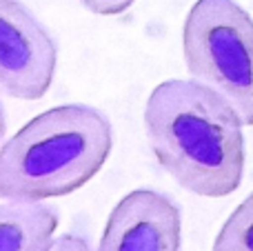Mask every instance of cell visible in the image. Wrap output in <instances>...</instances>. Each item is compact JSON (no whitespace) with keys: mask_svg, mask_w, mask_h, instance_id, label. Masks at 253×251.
<instances>
[{"mask_svg":"<svg viewBox=\"0 0 253 251\" xmlns=\"http://www.w3.org/2000/svg\"><path fill=\"white\" fill-rule=\"evenodd\" d=\"M144 131L160 167L182 189L222 198L245 176V123L222 96L196 80H165L144 105Z\"/></svg>","mask_w":253,"mask_h":251,"instance_id":"1","label":"cell"},{"mask_svg":"<svg viewBox=\"0 0 253 251\" xmlns=\"http://www.w3.org/2000/svg\"><path fill=\"white\" fill-rule=\"evenodd\" d=\"M114 127L91 105L38 114L0 145V198L36 205L84 187L109 160Z\"/></svg>","mask_w":253,"mask_h":251,"instance_id":"2","label":"cell"},{"mask_svg":"<svg viewBox=\"0 0 253 251\" xmlns=\"http://www.w3.org/2000/svg\"><path fill=\"white\" fill-rule=\"evenodd\" d=\"M184 65L253 125V18L236 0H196L182 27Z\"/></svg>","mask_w":253,"mask_h":251,"instance_id":"3","label":"cell"},{"mask_svg":"<svg viewBox=\"0 0 253 251\" xmlns=\"http://www.w3.org/2000/svg\"><path fill=\"white\" fill-rule=\"evenodd\" d=\"M58 67L51 31L22 0H0V87L18 100H40Z\"/></svg>","mask_w":253,"mask_h":251,"instance_id":"4","label":"cell"},{"mask_svg":"<svg viewBox=\"0 0 253 251\" xmlns=\"http://www.w3.org/2000/svg\"><path fill=\"white\" fill-rule=\"evenodd\" d=\"M182 211L156 189H133L107 218L96 251H180Z\"/></svg>","mask_w":253,"mask_h":251,"instance_id":"5","label":"cell"},{"mask_svg":"<svg viewBox=\"0 0 253 251\" xmlns=\"http://www.w3.org/2000/svg\"><path fill=\"white\" fill-rule=\"evenodd\" d=\"M58 222L51 205H0V251H51Z\"/></svg>","mask_w":253,"mask_h":251,"instance_id":"6","label":"cell"},{"mask_svg":"<svg viewBox=\"0 0 253 251\" xmlns=\"http://www.w3.org/2000/svg\"><path fill=\"white\" fill-rule=\"evenodd\" d=\"M211 251H253V191L224 220Z\"/></svg>","mask_w":253,"mask_h":251,"instance_id":"7","label":"cell"},{"mask_svg":"<svg viewBox=\"0 0 253 251\" xmlns=\"http://www.w3.org/2000/svg\"><path fill=\"white\" fill-rule=\"evenodd\" d=\"M80 2L98 16H118V13L126 11L135 0H80Z\"/></svg>","mask_w":253,"mask_h":251,"instance_id":"8","label":"cell"},{"mask_svg":"<svg viewBox=\"0 0 253 251\" xmlns=\"http://www.w3.org/2000/svg\"><path fill=\"white\" fill-rule=\"evenodd\" d=\"M51 251H91V243L84 234L71 231V234H65L58 240H53Z\"/></svg>","mask_w":253,"mask_h":251,"instance_id":"9","label":"cell"},{"mask_svg":"<svg viewBox=\"0 0 253 251\" xmlns=\"http://www.w3.org/2000/svg\"><path fill=\"white\" fill-rule=\"evenodd\" d=\"M4 133H7V116H4V105L0 100V145L4 142Z\"/></svg>","mask_w":253,"mask_h":251,"instance_id":"10","label":"cell"}]
</instances>
